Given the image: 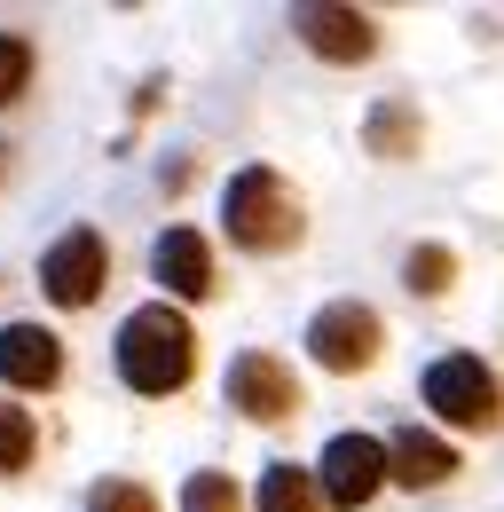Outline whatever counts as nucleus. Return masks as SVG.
<instances>
[{"label":"nucleus","mask_w":504,"mask_h":512,"mask_svg":"<svg viewBox=\"0 0 504 512\" xmlns=\"http://www.w3.org/2000/svg\"><path fill=\"white\" fill-rule=\"evenodd\" d=\"M418 142H426L418 103H410V95H378L371 119H363V150H371V158H386V166H402V158H418Z\"/></svg>","instance_id":"12"},{"label":"nucleus","mask_w":504,"mask_h":512,"mask_svg":"<svg viewBox=\"0 0 504 512\" xmlns=\"http://www.w3.org/2000/svg\"><path fill=\"white\" fill-rule=\"evenodd\" d=\"M0 174H8V142H0Z\"/></svg>","instance_id":"19"},{"label":"nucleus","mask_w":504,"mask_h":512,"mask_svg":"<svg viewBox=\"0 0 504 512\" xmlns=\"http://www.w3.org/2000/svg\"><path fill=\"white\" fill-rule=\"evenodd\" d=\"M426 410H434L441 426H457V434H497L504 426V386H497V371L481 363V355H434L426 363Z\"/></svg>","instance_id":"3"},{"label":"nucleus","mask_w":504,"mask_h":512,"mask_svg":"<svg viewBox=\"0 0 504 512\" xmlns=\"http://www.w3.org/2000/svg\"><path fill=\"white\" fill-rule=\"evenodd\" d=\"M386 457H394V489H441L457 473V449L441 442V434H426V426H394Z\"/></svg>","instance_id":"11"},{"label":"nucleus","mask_w":504,"mask_h":512,"mask_svg":"<svg viewBox=\"0 0 504 512\" xmlns=\"http://www.w3.org/2000/svg\"><path fill=\"white\" fill-rule=\"evenodd\" d=\"M87 512H158V497H150L142 481H126V473H103V481L87 489Z\"/></svg>","instance_id":"16"},{"label":"nucleus","mask_w":504,"mask_h":512,"mask_svg":"<svg viewBox=\"0 0 504 512\" xmlns=\"http://www.w3.org/2000/svg\"><path fill=\"white\" fill-rule=\"evenodd\" d=\"M315 355V371H331V379H355V371H371L378 347H386V323H378V308H363V300H323L308 316V339H300Z\"/></svg>","instance_id":"4"},{"label":"nucleus","mask_w":504,"mask_h":512,"mask_svg":"<svg viewBox=\"0 0 504 512\" xmlns=\"http://www.w3.org/2000/svg\"><path fill=\"white\" fill-rule=\"evenodd\" d=\"M182 512H237V481H229V473H189Z\"/></svg>","instance_id":"18"},{"label":"nucleus","mask_w":504,"mask_h":512,"mask_svg":"<svg viewBox=\"0 0 504 512\" xmlns=\"http://www.w3.org/2000/svg\"><path fill=\"white\" fill-rule=\"evenodd\" d=\"M292 32H300V48L323 56V64H371L378 56V24L363 8H339V0H300V8H292Z\"/></svg>","instance_id":"8"},{"label":"nucleus","mask_w":504,"mask_h":512,"mask_svg":"<svg viewBox=\"0 0 504 512\" xmlns=\"http://www.w3.org/2000/svg\"><path fill=\"white\" fill-rule=\"evenodd\" d=\"M229 410H245L252 426H284V418H300V379H292V363H276L268 347H245L237 363H229Z\"/></svg>","instance_id":"7"},{"label":"nucleus","mask_w":504,"mask_h":512,"mask_svg":"<svg viewBox=\"0 0 504 512\" xmlns=\"http://www.w3.org/2000/svg\"><path fill=\"white\" fill-rule=\"evenodd\" d=\"M32 449H40L32 410H16V402L0 394V481H8V473H24V465H32Z\"/></svg>","instance_id":"15"},{"label":"nucleus","mask_w":504,"mask_h":512,"mask_svg":"<svg viewBox=\"0 0 504 512\" xmlns=\"http://www.w3.org/2000/svg\"><path fill=\"white\" fill-rule=\"evenodd\" d=\"M150 284H158V300H213V245L197 229H158L150 237Z\"/></svg>","instance_id":"9"},{"label":"nucleus","mask_w":504,"mask_h":512,"mask_svg":"<svg viewBox=\"0 0 504 512\" xmlns=\"http://www.w3.org/2000/svg\"><path fill=\"white\" fill-rule=\"evenodd\" d=\"M32 87V40L24 32H0V111Z\"/></svg>","instance_id":"17"},{"label":"nucleus","mask_w":504,"mask_h":512,"mask_svg":"<svg viewBox=\"0 0 504 512\" xmlns=\"http://www.w3.org/2000/svg\"><path fill=\"white\" fill-rule=\"evenodd\" d=\"M63 379V339L48 323H0V386L16 394H48Z\"/></svg>","instance_id":"10"},{"label":"nucleus","mask_w":504,"mask_h":512,"mask_svg":"<svg viewBox=\"0 0 504 512\" xmlns=\"http://www.w3.org/2000/svg\"><path fill=\"white\" fill-rule=\"evenodd\" d=\"M221 229H229V245H245V253H292V245L308 237L300 197H292V182H284L276 166H237V174H229Z\"/></svg>","instance_id":"2"},{"label":"nucleus","mask_w":504,"mask_h":512,"mask_svg":"<svg viewBox=\"0 0 504 512\" xmlns=\"http://www.w3.org/2000/svg\"><path fill=\"white\" fill-rule=\"evenodd\" d=\"M402 284H410L418 300H441V292L457 284V253H449V245H410V253H402Z\"/></svg>","instance_id":"14"},{"label":"nucleus","mask_w":504,"mask_h":512,"mask_svg":"<svg viewBox=\"0 0 504 512\" xmlns=\"http://www.w3.org/2000/svg\"><path fill=\"white\" fill-rule=\"evenodd\" d=\"M111 363H119V379L134 394H150V402H166V394H182L189 371H197V331L174 300H142L134 316L119 323V339H111Z\"/></svg>","instance_id":"1"},{"label":"nucleus","mask_w":504,"mask_h":512,"mask_svg":"<svg viewBox=\"0 0 504 512\" xmlns=\"http://www.w3.org/2000/svg\"><path fill=\"white\" fill-rule=\"evenodd\" d=\"M111 284V245H103V229H63L56 245L40 253V292L56 300V308H87L95 292Z\"/></svg>","instance_id":"6"},{"label":"nucleus","mask_w":504,"mask_h":512,"mask_svg":"<svg viewBox=\"0 0 504 512\" xmlns=\"http://www.w3.org/2000/svg\"><path fill=\"white\" fill-rule=\"evenodd\" d=\"M315 481H323V505L331 512H363L394 481V457H386L378 434H331L323 457H315Z\"/></svg>","instance_id":"5"},{"label":"nucleus","mask_w":504,"mask_h":512,"mask_svg":"<svg viewBox=\"0 0 504 512\" xmlns=\"http://www.w3.org/2000/svg\"><path fill=\"white\" fill-rule=\"evenodd\" d=\"M260 512H323V481H315V465H292V457H276L268 473H260Z\"/></svg>","instance_id":"13"}]
</instances>
